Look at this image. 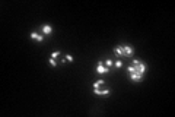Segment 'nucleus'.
Instances as JSON below:
<instances>
[{
  "label": "nucleus",
  "mask_w": 175,
  "mask_h": 117,
  "mask_svg": "<svg viewBox=\"0 0 175 117\" xmlns=\"http://www.w3.org/2000/svg\"><path fill=\"white\" fill-rule=\"evenodd\" d=\"M133 66H136V67H137V70H139L140 73H144V72L147 70V66H146V64L140 63V62H139V60H136V59L133 60Z\"/></svg>",
  "instance_id": "2"
},
{
  "label": "nucleus",
  "mask_w": 175,
  "mask_h": 117,
  "mask_svg": "<svg viewBox=\"0 0 175 117\" xmlns=\"http://www.w3.org/2000/svg\"><path fill=\"white\" fill-rule=\"evenodd\" d=\"M60 56V51H54V53H51V57L53 59H56V57H59Z\"/></svg>",
  "instance_id": "13"
},
{
  "label": "nucleus",
  "mask_w": 175,
  "mask_h": 117,
  "mask_svg": "<svg viewBox=\"0 0 175 117\" xmlns=\"http://www.w3.org/2000/svg\"><path fill=\"white\" fill-rule=\"evenodd\" d=\"M131 54H133V47H130V45H123V56L124 57H131Z\"/></svg>",
  "instance_id": "3"
},
{
  "label": "nucleus",
  "mask_w": 175,
  "mask_h": 117,
  "mask_svg": "<svg viewBox=\"0 0 175 117\" xmlns=\"http://www.w3.org/2000/svg\"><path fill=\"white\" fill-rule=\"evenodd\" d=\"M50 64H51V66H53V67H56V66H57V62L54 60L53 57H50Z\"/></svg>",
  "instance_id": "11"
},
{
  "label": "nucleus",
  "mask_w": 175,
  "mask_h": 117,
  "mask_svg": "<svg viewBox=\"0 0 175 117\" xmlns=\"http://www.w3.org/2000/svg\"><path fill=\"white\" fill-rule=\"evenodd\" d=\"M130 78H131V81L133 82H139V81L143 78V73H140V72H134V73H130Z\"/></svg>",
  "instance_id": "5"
},
{
  "label": "nucleus",
  "mask_w": 175,
  "mask_h": 117,
  "mask_svg": "<svg viewBox=\"0 0 175 117\" xmlns=\"http://www.w3.org/2000/svg\"><path fill=\"white\" fill-rule=\"evenodd\" d=\"M95 94L99 95V97H106V95L111 94L109 89H99V88H95Z\"/></svg>",
  "instance_id": "6"
},
{
  "label": "nucleus",
  "mask_w": 175,
  "mask_h": 117,
  "mask_svg": "<svg viewBox=\"0 0 175 117\" xmlns=\"http://www.w3.org/2000/svg\"><path fill=\"white\" fill-rule=\"evenodd\" d=\"M114 53H115V56L123 57V45H117V47L114 48Z\"/></svg>",
  "instance_id": "8"
},
{
  "label": "nucleus",
  "mask_w": 175,
  "mask_h": 117,
  "mask_svg": "<svg viewBox=\"0 0 175 117\" xmlns=\"http://www.w3.org/2000/svg\"><path fill=\"white\" fill-rule=\"evenodd\" d=\"M114 64H115V67H121V66H123L121 60H117V62H115V63H114Z\"/></svg>",
  "instance_id": "14"
},
{
  "label": "nucleus",
  "mask_w": 175,
  "mask_h": 117,
  "mask_svg": "<svg viewBox=\"0 0 175 117\" xmlns=\"http://www.w3.org/2000/svg\"><path fill=\"white\" fill-rule=\"evenodd\" d=\"M29 37H31L32 40H35V41H40V43L44 41V35H41L40 32H31V34H29Z\"/></svg>",
  "instance_id": "4"
},
{
  "label": "nucleus",
  "mask_w": 175,
  "mask_h": 117,
  "mask_svg": "<svg viewBox=\"0 0 175 117\" xmlns=\"http://www.w3.org/2000/svg\"><path fill=\"white\" fill-rule=\"evenodd\" d=\"M51 32H53V28H51L50 25H47V24H45V25L42 26V34L44 35H50Z\"/></svg>",
  "instance_id": "7"
},
{
  "label": "nucleus",
  "mask_w": 175,
  "mask_h": 117,
  "mask_svg": "<svg viewBox=\"0 0 175 117\" xmlns=\"http://www.w3.org/2000/svg\"><path fill=\"white\" fill-rule=\"evenodd\" d=\"M105 66H106V67H113V66H114V62H113V60H106V62H105Z\"/></svg>",
  "instance_id": "10"
},
{
  "label": "nucleus",
  "mask_w": 175,
  "mask_h": 117,
  "mask_svg": "<svg viewBox=\"0 0 175 117\" xmlns=\"http://www.w3.org/2000/svg\"><path fill=\"white\" fill-rule=\"evenodd\" d=\"M96 72L99 73V75H105V73L109 72V67H106L102 62H99V63L96 64Z\"/></svg>",
  "instance_id": "1"
},
{
  "label": "nucleus",
  "mask_w": 175,
  "mask_h": 117,
  "mask_svg": "<svg viewBox=\"0 0 175 117\" xmlns=\"http://www.w3.org/2000/svg\"><path fill=\"white\" fill-rule=\"evenodd\" d=\"M104 83H105V81H102V79H99V81H96V82L94 83V89L95 88H99L101 85H104Z\"/></svg>",
  "instance_id": "9"
},
{
  "label": "nucleus",
  "mask_w": 175,
  "mask_h": 117,
  "mask_svg": "<svg viewBox=\"0 0 175 117\" xmlns=\"http://www.w3.org/2000/svg\"><path fill=\"white\" fill-rule=\"evenodd\" d=\"M64 59H66L67 62H73V57L70 56V54H66V56H64Z\"/></svg>",
  "instance_id": "12"
}]
</instances>
